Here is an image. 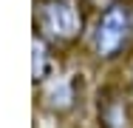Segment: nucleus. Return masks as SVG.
<instances>
[{"instance_id": "f257e3e1", "label": "nucleus", "mask_w": 133, "mask_h": 128, "mask_svg": "<svg viewBox=\"0 0 133 128\" xmlns=\"http://www.w3.org/2000/svg\"><path fill=\"white\" fill-rule=\"evenodd\" d=\"M133 40V6L113 0L99 11L91 28V46L99 60H116Z\"/></svg>"}, {"instance_id": "f03ea898", "label": "nucleus", "mask_w": 133, "mask_h": 128, "mask_svg": "<svg viewBox=\"0 0 133 128\" xmlns=\"http://www.w3.org/2000/svg\"><path fill=\"white\" fill-rule=\"evenodd\" d=\"M37 28L45 43L68 46L85 28V11L79 0H43L37 6Z\"/></svg>"}, {"instance_id": "7ed1b4c3", "label": "nucleus", "mask_w": 133, "mask_h": 128, "mask_svg": "<svg viewBox=\"0 0 133 128\" xmlns=\"http://www.w3.org/2000/svg\"><path fill=\"white\" fill-rule=\"evenodd\" d=\"M99 120L102 128H130V111L122 97H108L99 105Z\"/></svg>"}, {"instance_id": "20e7f679", "label": "nucleus", "mask_w": 133, "mask_h": 128, "mask_svg": "<svg viewBox=\"0 0 133 128\" xmlns=\"http://www.w3.org/2000/svg\"><path fill=\"white\" fill-rule=\"evenodd\" d=\"M51 71V49L43 37L34 40V80H45Z\"/></svg>"}]
</instances>
